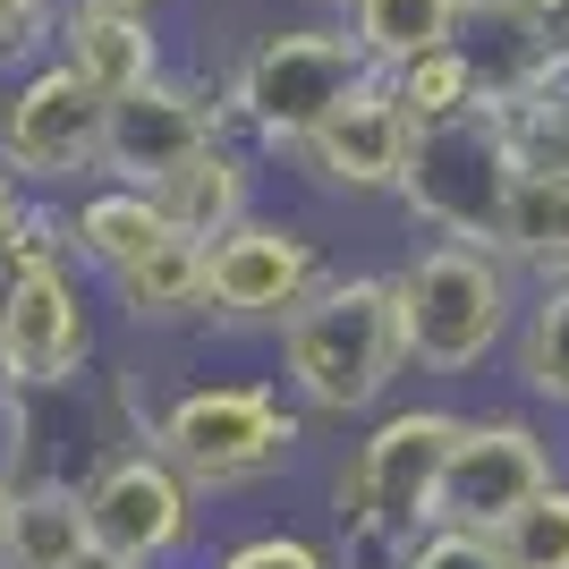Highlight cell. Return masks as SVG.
I'll list each match as a JSON object with an SVG mask.
<instances>
[{
	"instance_id": "1",
	"label": "cell",
	"mask_w": 569,
	"mask_h": 569,
	"mask_svg": "<svg viewBox=\"0 0 569 569\" xmlns=\"http://www.w3.org/2000/svg\"><path fill=\"white\" fill-rule=\"evenodd\" d=\"M281 357V391L307 417H382L391 391L408 382V340H400V298L391 272H332L307 307L272 332Z\"/></svg>"
},
{
	"instance_id": "2",
	"label": "cell",
	"mask_w": 569,
	"mask_h": 569,
	"mask_svg": "<svg viewBox=\"0 0 569 569\" xmlns=\"http://www.w3.org/2000/svg\"><path fill=\"white\" fill-rule=\"evenodd\" d=\"M459 408L442 400H400L366 417V433L349 442L332 476V519H340V552H366L375 569H391L417 536L442 527V476H451V442H459Z\"/></svg>"
},
{
	"instance_id": "3",
	"label": "cell",
	"mask_w": 569,
	"mask_h": 569,
	"mask_svg": "<svg viewBox=\"0 0 569 569\" xmlns=\"http://www.w3.org/2000/svg\"><path fill=\"white\" fill-rule=\"evenodd\" d=\"M391 298H400L408 375L468 382L485 375V357H510V332L527 315V272L501 247L417 238L408 263H391Z\"/></svg>"
},
{
	"instance_id": "4",
	"label": "cell",
	"mask_w": 569,
	"mask_h": 569,
	"mask_svg": "<svg viewBox=\"0 0 569 569\" xmlns=\"http://www.w3.org/2000/svg\"><path fill=\"white\" fill-rule=\"evenodd\" d=\"M144 442L188 476L196 493H256L272 476L298 468L307 408L289 400L272 375H230V382H188L144 417Z\"/></svg>"
},
{
	"instance_id": "5",
	"label": "cell",
	"mask_w": 569,
	"mask_h": 569,
	"mask_svg": "<svg viewBox=\"0 0 569 569\" xmlns=\"http://www.w3.org/2000/svg\"><path fill=\"white\" fill-rule=\"evenodd\" d=\"M366 77H375V60L357 51L349 26L307 18V26H272V34H256V43L238 51L221 102H230V128L256 153H298Z\"/></svg>"
},
{
	"instance_id": "6",
	"label": "cell",
	"mask_w": 569,
	"mask_h": 569,
	"mask_svg": "<svg viewBox=\"0 0 569 569\" xmlns=\"http://www.w3.org/2000/svg\"><path fill=\"white\" fill-rule=\"evenodd\" d=\"M510 188H519V153H510V128L501 111L442 119V128H417L400 170V204L408 230L426 238H459V247H501V213H510Z\"/></svg>"
},
{
	"instance_id": "7",
	"label": "cell",
	"mask_w": 569,
	"mask_h": 569,
	"mask_svg": "<svg viewBox=\"0 0 569 569\" xmlns=\"http://www.w3.org/2000/svg\"><path fill=\"white\" fill-rule=\"evenodd\" d=\"M77 493H86L94 545L119 552V561H137V569H179V561H196V545H204V493H196L144 433L128 451H102Z\"/></svg>"
},
{
	"instance_id": "8",
	"label": "cell",
	"mask_w": 569,
	"mask_h": 569,
	"mask_svg": "<svg viewBox=\"0 0 569 569\" xmlns=\"http://www.w3.org/2000/svg\"><path fill=\"white\" fill-rule=\"evenodd\" d=\"M323 281H332V263H323V238H315L307 221L247 213L238 230H221L213 247H204V323L281 332Z\"/></svg>"
},
{
	"instance_id": "9",
	"label": "cell",
	"mask_w": 569,
	"mask_h": 569,
	"mask_svg": "<svg viewBox=\"0 0 569 569\" xmlns=\"http://www.w3.org/2000/svg\"><path fill=\"white\" fill-rule=\"evenodd\" d=\"M102 111L111 102L94 86H77V69L43 60L0 86V170L18 188H94L102 179Z\"/></svg>"
},
{
	"instance_id": "10",
	"label": "cell",
	"mask_w": 569,
	"mask_h": 569,
	"mask_svg": "<svg viewBox=\"0 0 569 569\" xmlns=\"http://www.w3.org/2000/svg\"><path fill=\"white\" fill-rule=\"evenodd\" d=\"M569 459L527 408H476L451 442V476H442V527H468V536H501L527 501L561 485Z\"/></svg>"
},
{
	"instance_id": "11",
	"label": "cell",
	"mask_w": 569,
	"mask_h": 569,
	"mask_svg": "<svg viewBox=\"0 0 569 569\" xmlns=\"http://www.w3.org/2000/svg\"><path fill=\"white\" fill-rule=\"evenodd\" d=\"M238 137L230 128V102L204 94L196 77H153V86H137V94H119L111 111H102V179H119V188H162L179 162H196L204 144Z\"/></svg>"
},
{
	"instance_id": "12",
	"label": "cell",
	"mask_w": 569,
	"mask_h": 569,
	"mask_svg": "<svg viewBox=\"0 0 569 569\" xmlns=\"http://www.w3.org/2000/svg\"><path fill=\"white\" fill-rule=\"evenodd\" d=\"M0 349L18 391H69L94 366V307L77 263H18L0 281Z\"/></svg>"
},
{
	"instance_id": "13",
	"label": "cell",
	"mask_w": 569,
	"mask_h": 569,
	"mask_svg": "<svg viewBox=\"0 0 569 569\" xmlns=\"http://www.w3.org/2000/svg\"><path fill=\"white\" fill-rule=\"evenodd\" d=\"M408 144H417V119L400 111V94H391L382 77H366V86H357V94L289 153V162H298L307 188L340 196V204H382V196H400Z\"/></svg>"
},
{
	"instance_id": "14",
	"label": "cell",
	"mask_w": 569,
	"mask_h": 569,
	"mask_svg": "<svg viewBox=\"0 0 569 569\" xmlns=\"http://www.w3.org/2000/svg\"><path fill=\"white\" fill-rule=\"evenodd\" d=\"M51 60L77 69V86H94L102 102H119L162 77V34H153V18H128V9H102V0H60Z\"/></svg>"
},
{
	"instance_id": "15",
	"label": "cell",
	"mask_w": 569,
	"mask_h": 569,
	"mask_svg": "<svg viewBox=\"0 0 569 569\" xmlns=\"http://www.w3.org/2000/svg\"><path fill=\"white\" fill-rule=\"evenodd\" d=\"M153 204H162V221L179 238L213 247L221 230H238L247 213H263V204H256V144H247V137L204 144L196 162H179L162 188H153Z\"/></svg>"
},
{
	"instance_id": "16",
	"label": "cell",
	"mask_w": 569,
	"mask_h": 569,
	"mask_svg": "<svg viewBox=\"0 0 569 569\" xmlns=\"http://www.w3.org/2000/svg\"><path fill=\"white\" fill-rule=\"evenodd\" d=\"M94 552L86 493L69 476H18V493L0 510V569H77Z\"/></svg>"
},
{
	"instance_id": "17",
	"label": "cell",
	"mask_w": 569,
	"mask_h": 569,
	"mask_svg": "<svg viewBox=\"0 0 569 569\" xmlns=\"http://www.w3.org/2000/svg\"><path fill=\"white\" fill-rule=\"evenodd\" d=\"M162 238H179L162 221V204H153V188H119V179H94V188H77L69 204V256L77 272H128L137 256H153Z\"/></svg>"
},
{
	"instance_id": "18",
	"label": "cell",
	"mask_w": 569,
	"mask_h": 569,
	"mask_svg": "<svg viewBox=\"0 0 569 569\" xmlns=\"http://www.w3.org/2000/svg\"><path fill=\"white\" fill-rule=\"evenodd\" d=\"M111 307L144 332H170V323H204V247L196 238H162L153 256H137L128 272H111Z\"/></svg>"
},
{
	"instance_id": "19",
	"label": "cell",
	"mask_w": 569,
	"mask_h": 569,
	"mask_svg": "<svg viewBox=\"0 0 569 569\" xmlns=\"http://www.w3.org/2000/svg\"><path fill=\"white\" fill-rule=\"evenodd\" d=\"M357 51L375 60V77H400L426 51H451L468 34V0H357L349 9Z\"/></svg>"
},
{
	"instance_id": "20",
	"label": "cell",
	"mask_w": 569,
	"mask_h": 569,
	"mask_svg": "<svg viewBox=\"0 0 569 569\" xmlns=\"http://www.w3.org/2000/svg\"><path fill=\"white\" fill-rule=\"evenodd\" d=\"M510 375H519L527 408L569 417V272L527 281V315H519V332H510Z\"/></svg>"
},
{
	"instance_id": "21",
	"label": "cell",
	"mask_w": 569,
	"mask_h": 569,
	"mask_svg": "<svg viewBox=\"0 0 569 569\" xmlns=\"http://www.w3.org/2000/svg\"><path fill=\"white\" fill-rule=\"evenodd\" d=\"M501 256L519 263L527 281L569 272V170H519L510 213H501Z\"/></svg>"
},
{
	"instance_id": "22",
	"label": "cell",
	"mask_w": 569,
	"mask_h": 569,
	"mask_svg": "<svg viewBox=\"0 0 569 569\" xmlns=\"http://www.w3.org/2000/svg\"><path fill=\"white\" fill-rule=\"evenodd\" d=\"M391 94H400V111L417 119V128H442V119H468V111H485V77H476V60H468V43H451V51H426V60H408L400 77H382Z\"/></svg>"
},
{
	"instance_id": "23",
	"label": "cell",
	"mask_w": 569,
	"mask_h": 569,
	"mask_svg": "<svg viewBox=\"0 0 569 569\" xmlns=\"http://www.w3.org/2000/svg\"><path fill=\"white\" fill-rule=\"evenodd\" d=\"M493 552H501V569H569V476L545 485L519 519L501 527Z\"/></svg>"
},
{
	"instance_id": "24",
	"label": "cell",
	"mask_w": 569,
	"mask_h": 569,
	"mask_svg": "<svg viewBox=\"0 0 569 569\" xmlns=\"http://www.w3.org/2000/svg\"><path fill=\"white\" fill-rule=\"evenodd\" d=\"M51 34H60V0H0V77L43 69Z\"/></svg>"
},
{
	"instance_id": "25",
	"label": "cell",
	"mask_w": 569,
	"mask_h": 569,
	"mask_svg": "<svg viewBox=\"0 0 569 569\" xmlns=\"http://www.w3.org/2000/svg\"><path fill=\"white\" fill-rule=\"evenodd\" d=\"M213 569H340V552L298 536V527H256V536H238Z\"/></svg>"
},
{
	"instance_id": "26",
	"label": "cell",
	"mask_w": 569,
	"mask_h": 569,
	"mask_svg": "<svg viewBox=\"0 0 569 569\" xmlns=\"http://www.w3.org/2000/svg\"><path fill=\"white\" fill-rule=\"evenodd\" d=\"M391 569H501V552H493V536H468V527H433V536H417V545H408Z\"/></svg>"
},
{
	"instance_id": "27",
	"label": "cell",
	"mask_w": 569,
	"mask_h": 569,
	"mask_svg": "<svg viewBox=\"0 0 569 569\" xmlns=\"http://www.w3.org/2000/svg\"><path fill=\"white\" fill-rule=\"evenodd\" d=\"M501 9H510V18L552 51V77H561L569 69V0H501Z\"/></svg>"
},
{
	"instance_id": "28",
	"label": "cell",
	"mask_w": 569,
	"mask_h": 569,
	"mask_svg": "<svg viewBox=\"0 0 569 569\" xmlns=\"http://www.w3.org/2000/svg\"><path fill=\"white\" fill-rule=\"evenodd\" d=\"M26 213H34V204H26V188H18V179H9V170H0V281H9V263H18Z\"/></svg>"
},
{
	"instance_id": "29",
	"label": "cell",
	"mask_w": 569,
	"mask_h": 569,
	"mask_svg": "<svg viewBox=\"0 0 569 569\" xmlns=\"http://www.w3.org/2000/svg\"><path fill=\"white\" fill-rule=\"evenodd\" d=\"M102 9H128V18H153V9H170V0H102Z\"/></svg>"
},
{
	"instance_id": "30",
	"label": "cell",
	"mask_w": 569,
	"mask_h": 569,
	"mask_svg": "<svg viewBox=\"0 0 569 569\" xmlns=\"http://www.w3.org/2000/svg\"><path fill=\"white\" fill-rule=\"evenodd\" d=\"M77 569H137V561H119V552H102V545H94V552H86Z\"/></svg>"
},
{
	"instance_id": "31",
	"label": "cell",
	"mask_w": 569,
	"mask_h": 569,
	"mask_svg": "<svg viewBox=\"0 0 569 569\" xmlns=\"http://www.w3.org/2000/svg\"><path fill=\"white\" fill-rule=\"evenodd\" d=\"M307 9H315V18H340V26H349V9H357V0H307Z\"/></svg>"
},
{
	"instance_id": "32",
	"label": "cell",
	"mask_w": 569,
	"mask_h": 569,
	"mask_svg": "<svg viewBox=\"0 0 569 569\" xmlns=\"http://www.w3.org/2000/svg\"><path fill=\"white\" fill-rule=\"evenodd\" d=\"M18 400V375H9V349H0V408Z\"/></svg>"
},
{
	"instance_id": "33",
	"label": "cell",
	"mask_w": 569,
	"mask_h": 569,
	"mask_svg": "<svg viewBox=\"0 0 569 569\" xmlns=\"http://www.w3.org/2000/svg\"><path fill=\"white\" fill-rule=\"evenodd\" d=\"M545 94H552V102H561V119H569V69H561V77H552Z\"/></svg>"
},
{
	"instance_id": "34",
	"label": "cell",
	"mask_w": 569,
	"mask_h": 569,
	"mask_svg": "<svg viewBox=\"0 0 569 569\" xmlns=\"http://www.w3.org/2000/svg\"><path fill=\"white\" fill-rule=\"evenodd\" d=\"M9 493H18V485H9V468H0V510H9Z\"/></svg>"
}]
</instances>
